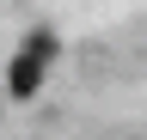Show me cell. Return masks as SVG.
<instances>
[{"mask_svg":"<svg viewBox=\"0 0 147 140\" xmlns=\"http://www.w3.org/2000/svg\"><path fill=\"white\" fill-rule=\"evenodd\" d=\"M49 55H55V37H49V31H31V37H25V49L12 55L6 92H12V98H37V85H43V67H49Z\"/></svg>","mask_w":147,"mask_h":140,"instance_id":"obj_1","label":"cell"}]
</instances>
